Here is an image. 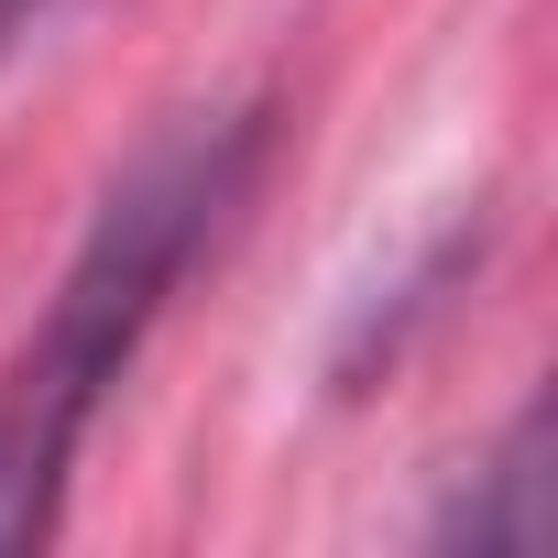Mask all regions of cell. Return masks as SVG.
<instances>
[{"mask_svg": "<svg viewBox=\"0 0 558 558\" xmlns=\"http://www.w3.org/2000/svg\"><path fill=\"white\" fill-rule=\"evenodd\" d=\"M0 23H12V0H0Z\"/></svg>", "mask_w": 558, "mask_h": 558, "instance_id": "cell-3", "label": "cell"}, {"mask_svg": "<svg viewBox=\"0 0 558 558\" xmlns=\"http://www.w3.org/2000/svg\"><path fill=\"white\" fill-rule=\"evenodd\" d=\"M263 154H274V110H186L88 208V230H77V252L56 274L45 318L23 329L12 362H0V558L56 536L66 471H77L110 384L165 329V307L197 274V252L241 219Z\"/></svg>", "mask_w": 558, "mask_h": 558, "instance_id": "cell-1", "label": "cell"}, {"mask_svg": "<svg viewBox=\"0 0 558 558\" xmlns=\"http://www.w3.org/2000/svg\"><path fill=\"white\" fill-rule=\"evenodd\" d=\"M558 536V471H547V405H525L504 427V449L482 460V482L438 514V547H471V558H536Z\"/></svg>", "mask_w": 558, "mask_h": 558, "instance_id": "cell-2", "label": "cell"}]
</instances>
